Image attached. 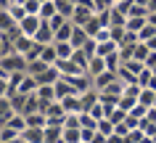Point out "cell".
<instances>
[{
	"mask_svg": "<svg viewBox=\"0 0 156 143\" xmlns=\"http://www.w3.org/2000/svg\"><path fill=\"white\" fill-rule=\"evenodd\" d=\"M29 69V59L24 53H11V56H3L0 61V72H27Z\"/></svg>",
	"mask_w": 156,
	"mask_h": 143,
	"instance_id": "cell-1",
	"label": "cell"
},
{
	"mask_svg": "<svg viewBox=\"0 0 156 143\" xmlns=\"http://www.w3.org/2000/svg\"><path fill=\"white\" fill-rule=\"evenodd\" d=\"M19 24H21V32H24L27 37H34V34H37V29L42 27V19H40V13H29V16L21 19Z\"/></svg>",
	"mask_w": 156,
	"mask_h": 143,
	"instance_id": "cell-2",
	"label": "cell"
},
{
	"mask_svg": "<svg viewBox=\"0 0 156 143\" xmlns=\"http://www.w3.org/2000/svg\"><path fill=\"white\" fill-rule=\"evenodd\" d=\"M27 143H45V127H27L21 133Z\"/></svg>",
	"mask_w": 156,
	"mask_h": 143,
	"instance_id": "cell-3",
	"label": "cell"
},
{
	"mask_svg": "<svg viewBox=\"0 0 156 143\" xmlns=\"http://www.w3.org/2000/svg\"><path fill=\"white\" fill-rule=\"evenodd\" d=\"M45 143H64V127L61 125H48L45 127Z\"/></svg>",
	"mask_w": 156,
	"mask_h": 143,
	"instance_id": "cell-4",
	"label": "cell"
},
{
	"mask_svg": "<svg viewBox=\"0 0 156 143\" xmlns=\"http://www.w3.org/2000/svg\"><path fill=\"white\" fill-rule=\"evenodd\" d=\"M106 69H108V64H106L103 56H93V59H90V66H87V74H90V77H98L101 72H106Z\"/></svg>",
	"mask_w": 156,
	"mask_h": 143,
	"instance_id": "cell-5",
	"label": "cell"
},
{
	"mask_svg": "<svg viewBox=\"0 0 156 143\" xmlns=\"http://www.w3.org/2000/svg\"><path fill=\"white\" fill-rule=\"evenodd\" d=\"M13 114H19L16 109H13V103H11V98H3L0 101V122L5 125V122H11V117Z\"/></svg>",
	"mask_w": 156,
	"mask_h": 143,
	"instance_id": "cell-6",
	"label": "cell"
},
{
	"mask_svg": "<svg viewBox=\"0 0 156 143\" xmlns=\"http://www.w3.org/2000/svg\"><path fill=\"white\" fill-rule=\"evenodd\" d=\"M90 40V34L85 32V27H74V34H72V45L80 51V48H85V42Z\"/></svg>",
	"mask_w": 156,
	"mask_h": 143,
	"instance_id": "cell-7",
	"label": "cell"
},
{
	"mask_svg": "<svg viewBox=\"0 0 156 143\" xmlns=\"http://www.w3.org/2000/svg\"><path fill=\"white\" fill-rule=\"evenodd\" d=\"M56 13H58L56 0H45V3H42V8H40V19H42V21H50Z\"/></svg>",
	"mask_w": 156,
	"mask_h": 143,
	"instance_id": "cell-8",
	"label": "cell"
},
{
	"mask_svg": "<svg viewBox=\"0 0 156 143\" xmlns=\"http://www.w3.org/2000/svg\"><path fill=\"white\" fill-rule=\"evenodd\" d=\"M64 143H82V127H64Z\"/></svg>",
	"mask_w": 156,
	"mask_h": 143,
	"instance_id": "cell-9",
	"label": "cell"
},
{
	"mask_svg": "<svg viewBox=\"0 0 156 143\" xmlns=\"http://www.w3.org/2000/svg\"><path fill=\"white\" fill-rule=\"evenodd\" d=\"M42 61H48V64H56L58 61V51H56V42H50V45H42Z\"/></svg>",
	"mask_w": 156,
	"mask_h": 143,
	"instance_id": "cell-10",
	"label": "cell"
},
{
	"mask_svg": "<svg viewBox=\"0 0 156 143\" xmlns=\"http://www.w3.org/2000/svg\"><path fill=\"white\" fill-rule=\"evenodd\" d=\"M56 5H58V13L66 16V19H72V16H74V8H77L72 0H56Z\"/></svg>",
	"mask_w": 156,
	"mask_h": 143,
	"instance_id": "cell-11",
	"label": "cell"
},
{
	"mask_svg": "<svg viewBox=\"0 0 156 143\" xmlns=\"http://www.w3.org/2000/svg\"><path fill=\"white\" fill-rule=\"evenodd\" d=\"M48 66H50L48 61H42V59H34V61H29V69H27V72H29L32 77H37V74H42V72H45Z\"/></svg>",
	"mask_w": 156,
	"mask_h": 143,
	"instance_id": "cell-12",
	"label": "cell"
},
{
	"mask_svg": "<svg viewBox=\"0 0 156 143\" xmlns=\"http://www.w3.org/2000/svg\"><path fill=\"white\" fill-rule=\"evenodd\" d=\"M146 24H148V16H130L127 19V29H132V32H140Z\"/></svg>",
	"mask_w": 156,
	"mask_h": 143,
	"instance_id": "cell-13",
	"label": "cell"
},
{
	"mask_svg": "<svg viewBox=\"0 0 156 143\" xmlns=\"http://www.w3.org/2000/svg\"><path fill=\"white\" fill-rule=\"evenodd\" d=\"M101 29H103V24H101V19H98V13H95V16H93L90 21H87V24H85V32L90 34V37H95V34H98Z\"/></svg>",
	"mask_w": 156,
	"mask_h": 143,
	"instance_id": "cell-14",
	"label": "cell"
},
{
	"mask_svg": "<svg viewBox=\"0 0 156 143\" xmlns=\"http://www.w3.org/2000/svg\"><path fill=\"white\" fill-rule=\"evenodd\" d=\"M8 13H11L13 19H16V21H21V19H27V16H29V13H27V8H24V3H13V5L8 8Z\"/></svg>",
	"mask_w": 156,
	"mask_h": 143,
	"instance_id": "cell-15",
	"label": "cell"
},
{
	"mask_svg": "<svg viewBox=\"0 0 156 143\" xmlns=\"http://www.w3.org/2000/svg\"><path fill=\"white\" fill-rule=\"evenodd\" d=\"M19 130H13L11 125H3V135H0V143H8V141H13V138H19Z\"/></svg>",
	"mask_w": 156,
	"mask_h": 143,
	"instance_id": "cell-16",
	"label": "cell"
},
{
	"mask_svg": "<svg viewBox=\"0 0 156 143\" xmlns=\"http://www.w3.org/2000/svg\"><path fill=\"white\" fill-rule=\"evenodd\" d=\"M138 34H140V40H143V42H148L151 37H156V27H154V24H146Z\"/></svg>",
	"mask_w": 156,
	"mask_h": 143,
	"instance_id": "cell-17",
	"label": "cell"
},
{
	"mask_svg": "<svg viewBox=\"0 0 156 143\" xmlns=\"http://www.w3.org/2000/svg\"><path fill=\"white\" fill-rule=\"evenodd\" d=\"M21 3H24L27 13H40V8H42V0H21Z\"/></svg>",
	"mask_w": 156,
	"mask_h": 143,
	"instance_id": "cell-18",
	"label": "cell"
},
{
	"mask_svg": "<svg viewBox=\"0 0 156 143\" xmlns=\"http://www.w3.org/2000/svg\"><path fill=\"white\" fill-rule=\"evenodd\" d=\"M148 24L156 27V11H151V13H148Z\"/></svg>",
	"mask_w": 156,
	"mask_h": 143,
	"instance_id": "cell-19",
	"label": "cell"
},
{
	"mask_svg": "<svg viewBox=\"0 0 156 143\" xmlns=\"http://www.w3.org/2000/svg\"><path fill=\"white\" fill-rule=\"evenodd\" d=\"M148 45H151V51H156V37H151V40H148Z\"/></svg>",
	"mask_w": 156,
	"mask_h": 143,
	"instance_id": "cell-20",
	"label": "cell"
},
{
	"mask_svg": "<svg viewBox=\"0 0 156 143\" xmlns=\"http://www.w3.org/2000/svg\"><path fill=\"white\" fill-rule=\"evenodd\" d=\"M8 143H27V141L21 138V135H19V138H13V141H8Z\"/></svg>",
	"mask_w": 156,
	"mask_h": 143,
	"instance_id": "cell-21",
	"label": "cell"
},
{
	"mask_svg": "<svg viewBox=\"0 0 156 143\" xmlns=\"http://www.w3.org/2000/svg\"><path fill=\"white\" fill-rule=\"evenodd\" d=\"M72 3H74V5H77V3H80V0H72Z\"/></svg>",
	"mask_w": 156,
	"mask_h": 143,
	"instance_id": "cell-22",
	"label": "cell"
}]
</instances>
